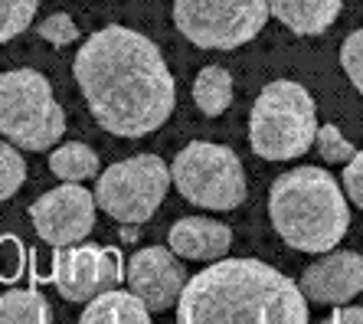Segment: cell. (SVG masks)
Wrapping results in <instances>:
<instances>
[{
	"instance_id": "1",
	"label": "cell",
	"mask_w": 363,
	"mask_h": 324,
	"mask_svg": "<svg viewBox=\"0 0 363 324\" xmlns=\"http://www.w3.org/2000/svg\"><path fill=\"white\" fill-rule=\"evenodd\" d=\"M85 105L105 131L144 138L174 115L177 86L157 43L131 26H105L79 46L72 62Z\"/></svg>"
},
{
	"instance_id": "2",
	"label": "cell",
	"mask_w": 363,
	"mask_h": 324,
	"mask_svg": "<svg viewBox=\"0 0 363 324\" xmlns=\"http://www.w3.org/2000/svg\"><path fill=\"white\" fill-rule=\"evenodd\" d=\"M180 324H304L308 301L295 279L259 259H213L210 269L184 281Z\"/></svg>"
},
{
	"instance_id": "3",
	"label": "cell",
	"mask_w": 363,
	"mask_h": 324,
	"mask_svg": "<svg viewBox=\"0 0 363 324\" xmlns=\"http://www.w3.org/2000/svg\"><path fill=\"white\" fill-rule=\"evenodd\" d=\"M272 226L298 252L321 256L337 249L350 230V206L340 184L324 167H295L269 190Z\"/></svg>"
},
{
	"instance_id": "4",
	"label": "cell",
	"mask_w": 363,
	"mask_h": 324,
	"mask_svg": "<svg viewBox=\"0 0 363 324\" xmlns=\"http://www.w3.org/2000/svg\"><path fill=\"white\" fill-rule=\"evenodd\" d=\"M318 108L301 82L275 79L259 92L249 115V145L265 161H295L311 151Z\"/></svg>"
},
{
	"instance_id": "5",
	"label": "cell",
	"mask_w": 363,
	"mask_h": 324,
	"mask_svg": "<svg viewBox=\"0 0 363 324\" xmlns=\"http://www.w3.org/2000/svg\"><path fill=\"white\" fill-rule=\"evenodd\" d=\"M66 131V111L36 69L0 72V135L13 147L50 151Z\"/></svg>"
},
{
	"instance_id": "6",
	"label": "cell",
	"mask_w": 363,
	"mask_h": 324,
	"mask_svg": "<svg viewBox=\"0 0 363 324\" xmlns=\"http://www.w3.org/2000/svg\"><path fill=\"white\" fill-rule=\"evenodd\" d=\"M180 196L203 210H236L245 200V171L239 154L213 141H190L167 167Z\"/></svg>"
},
{
	"instance_id": "7",
	"label": "cell",
	"mask_w": 363,
	"mask_h": 324,
	"mask_svg": "<svg viewBox=\"0 0 363 324\" xmlns=\"http://www.w3.org/2000/svg\"><path fill=\"white\" fill-rule=\"evenodd\" d=\"M95 177H99L92 194L95 206H101L111 220L128 223V226H141L151 220L170 187V171L157 154L125 157Z\"/></svg>"
},
{
	"instance_id": "8",
	"label": "cell",
	"mask_w": 363,
	"mask_h": 324,
	"mask_svg": "<svg viewBox=\"0 0 363 324\" xmlns=\"http://www.w3.org/2000/svg\"><path fill=\"white\" fill-rule=\"evenodd\" d=\"M265 0H174V23L200 50H236L262 33Z\"/></svg>"
},
{
	"instance_id": "9",
	"label": "cell",
	"mask_w": 363,
	"mask_h": 324,
	"mask_svg": "<svg viewBox=\"0 0 363 324\" xmlns=\"http://www.w3.org/2000/svg\"><path fill=\"white\" fill-rule=\"evenodd\" d=\"M52 265L46 279L60 289L66 301H89L99 291L115 289L125 281V265L121 252L115 246H95V242H69V246H52Z\"/></svg>"
},
{
	"instance_id": "10",
	"label": "cell",
	"mask_w": 363,
	"mask_h": 324,
	"mask_svg": "<svg viewBox=\"0 0 363 324\" xmlns=\"http://www.w3.org/2000/svg\"><path fill=\"white\" fill-rule=\"evenodd\" d=\"M30 220L43 242L50 246H69L79 242L95 230V200L92 194L72 180L46 194L30 206Z\"/></svg>"
},
{
	"instance_id": "11",
	"label": "cell",
	"mask_w": 363,
	"mask_h": 324,
	"mask_svg": "<svg viewBox=\"0 0 363 324\" xmlns=\"http://www.w3.org/2000/svg\"><path fill=\"white\" fill-rule=\"evenodd\" d=\"M125 281L131 285V291H135L138 298L144 301V308L154 315V311H167V308L177 305L186 272L170 249L147 246V249H138L135 256L128 259Z\"/></svg>"
},
{
	"instance_id": "12",
	"label": "cell",
	"mask_w": 363,
	"mask_h": 324,
	"mask_svg": "<svg viewBox=\"0 0 363 324\" xmlns=\"http://www.w3.org/2000/svg\"><path fill=\"white\" fill-rule=\"evenodd\" d=\"M363 289V259L360 252H334L328 249L318 262H311L301 272L298 291L304 301L318 305H347Z\"/></svg>"
},
{
	"instance_id": "13",
	"label": "cell",
	"mask_w": 363,
	"mask_h": 324,
	"mask_svg": "<svg viewBox=\"0 0 363 324\" xmlns=\"http://www.w3.org/2000/svg\"><path fill=\"white\" fill-rule=\"evenodd\" d=\"M170 252L194 262H213L223 259L233 246V230L226 223L206 220V216H186L170 226Z\"/></svg>"
},
{
	"instance_id": "14",
	"label": "cell",
	"mask_w": 363,
	"mask_h": 324,
	"mask_svg": "<svg viewBox=\"0 0 363 324\" xmlns=\"http://www.w3.org/2000/svg\"><path fill=\"white\" fill-rule=\"evenodd\" d=\"M269 13L298 36H314L334 26L344 0H265Z\"/></svg>"
},
{
	"instance_id": "15",
	"label": "cell",
	"mask_w": 363,
	"mask_h": 324,
	"mask_svg": "<svg viewBox=\"0 0 363 324\" xmlns=\"http://www.w3.org/2000/svg\"><path fill=\"white\" fill-rule=\"evenodd\" d=\"M151 311L144 308V301L135 291H118L105 289L95 298L85 301L82 324H147Z\"/></svg>"
},
{
	"instance_id": "16",
	"label": "cell",
	"mask_w": 363,
	"mask_h": 324,
	"mask_svg": "<svg viewBox=\"0 0 363 324\" xmlns=\"http://www.w3.org/2000/svg\"><path fill=\"white\" fill-rule=\"evenodd\" d=\"M194 102L203 115H223L233 102V76L223 66H206L200 69V76L194 82Z\"/></svg>"
},
{
	"instance_id": "17",
	"label": "cell",
	"mask_w": 363,
	"mask_h": 324,
	"mask_svg": "<svg viewBox=\"0 0 363 324\" xmlns=\"http://www.w3.org/2000/svg\"><path fill=\"white\" fill-rule=\"evenodd\" d=\"M50 171L60 180L82 184V180H92L99 174V154L82 141H69V145H60L50 154Z\"/></svg>"
},
{
	"instance_id": "18",
	"label": "cell",
	"mask_w": 363,
	"mask_h": 324,
	"mask_svg": "<svg viewBox=\"0 0 363 324\" xmlns=\"http://www.w3.org/2000/svg\"><path fill=\"white\" fill-rule=\"evenodd\" d=\"M46 324L52 321L50 301L36 289H10L0 295V324Z\"/></svg>"
},
{
	"instance_id": "19",
	"label": "cell",
	"mask_w": 363,
	"mask_h": 324,
	"mask_svg": "<svg viewBox=\"0 0 363 324\" xmlns=\"http://www.w3.org/2000/svg\"><path fill=\"white\" fill-rule=\"evenodd\" d=\"M40 0H0V43L17 40L33 26Z\"/></svg>"
},
{
	"instance_id": "20",
	"label": "cell",
	"mask_w": 363,
	"mask_h": 324,
	"mask_svg": "<svg viewBox=\"0 0 363 324\" xmlns=\"http://www.w3.org/2000/svg\"><path fill=\"white\" fill-rule=\"evenodd\" d=\"M23 180H26V164L20 157V151L10 141H0V203L17 194L23 187Z\"/></svg>"
},
{
	"instance_id": "21",
	"label": "cell",
	"mask_w": 363,
	"mask_h": 324,
	"mask_svg": "<svg viewBox=\"0 0 363 324\" xmlns=\"http://www.w3.org/2000/svg\"><path fill=\"white\" fill-rule=\"evenodd\" d=\"M26 272V246L17 236H0V281L17 285Z\"/></svg>"
},
{
	"instance_id": "22",
	"label": "cell",
	"mask_w": 363,
	"mask_h": 324,
	"mask_svg": "<svg viewBox=\"0 0 363 324\" xmlns=\"http://www.w3.org/2000/svg\"><path fill=\"white\" fill-rule=\"evenodd\" d=\"M314 145H318V151H321L324 164H344L347 157L357 151V147L340 135L337 125H321V128L314 131Z\"/></svg>"
},
{
	"instance_id": "23",
	"label": "cell",
	"mask_w": 363,
	"mask_h": 324,
	"mask_svg": "<svg viewBox=\"0 0 363 324\" xmlns=\"http://www.w3.org/2000/svg\"><path fill=\"white\" fill-rule=\"evenodd\" d=\"M36 33L52 46H69V43H76L79 40V26L69 13H52V17H46V20L36 23Z\"/></svg>"
},
{
	"instance_id": "24",
	"label": "cell",
	"mask_w": 363,
	"mask_h": 324,
	"mask_svg": "<svg viewBox=\"0 0 363 324\" xmlns=\"http://www.w3.org/2000/svg\"><path fill=\"white\" fill-rule=\"evenodd\" d=\"M340 69L347 72L350 86L360 92L363 89V30H354L344 40V46H340Z\"/></svg>"
},
{
	"instance_id": "25",
	"label": "cell",
	"mask_w": 363,
	"mask_h": 324,
	"mask_svg": "<svg viewBox=\"0 0 363 324\" xmlns=\"http://www.w3.org/2000/svg\"><path fill=\"white\" fill-rule=\"evenodd\" d=\"M344 164H347V171H344L347 200H350L354 206H363V154H360V147H357Z\"/></svg>"
},
{
	"instance_id": "26",
	"label": "cell",
	"mask_w": 363,
	"mask_h": 324,
	"mask_svg": "<svg viewBox=\"0 0 363 324\" xmlns=\"http://www.w3.org/2000/svg\"><path fill=\"white\" fill-rule=\"evenodd\" d=\"M330 321H334V324H344V321H354V324H360V321H363V311H360V308H344V305H334V311H330Z\"/></svg>"
}]
</instances>
